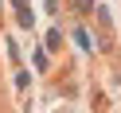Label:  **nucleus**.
Returning a JSON list of instances; mask_svg holds the SVG:
<instances>
[{"label": "nucleus", "mask_w": 121, "mask_h": 113, "mask_svg": "<svg viewBox=\"0 0 121 113\" xmlns=\"http://www.w3.org/2000/svg\"><path fill=\"white\" fill-rule=\"evenodd\" d=\"M20 8H27V0H16V12H20Z\"/></svg>", "instance_id": "obj_1"}]
</instances>
